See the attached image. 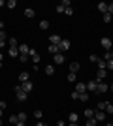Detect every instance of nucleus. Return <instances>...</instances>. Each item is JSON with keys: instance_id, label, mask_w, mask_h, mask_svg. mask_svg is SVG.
<instances>
[{"instance_id": "nucleus-16", "label": "nucleus", "mask_w": 113, "mask_h": 126, "mask_svg": "<svg viewBox=\"0 0 113 126\" xmlns=\"http://www.w3.org/2000/svg\"><path fill=\"white\" fill-rule=\"evenodd\" d=\"M8 55H10L11 58L19 57V49H17V47H10V51H8Z\"/></svg>"}, {"instance_id": "nucleus-20", "label": "nucleus", "mask_w": 113, "mask_h": 126, "mask_svg": "<svg viewBox=\"0 0 113 126\" xmlns=\"http://www.w3.org/2000/svg\"><path fill=\"white\" fill-rule=\"evenodd\" d=\"M98 70H106V66H108V62H106V60H104V58H98Z\"/></svg>"}, {"instance_id": "nucleus-13", "label": "nucleus", "mask_w": 113, "mask_h": 126, "mask_svg": "<svg viewBox=\"0 0 113 126\" xmlns=\"http://www.w3.org/2000/svg\"><path fill=\"white\" fill-rule=\"evenodd\" d=\"M108 77V70H98L96 72V79L98 81H102V79H106Z\"/></svg>"}, {"instance_id": "nucleus-22", "label": "nucleus", "mask_w": 113, "mask_h": 126, "mask_svg": "<svg viewBox=\"0 0 113 126\" xmlns=\"http://www.w3.org/2000/svg\"><path fill=\"white\" fill-rule=\"evenodd\" d=\"M8 45H10V47H19V43H17L15 38H10V40H8Z\"/></svg>"}, {"instance_id": "nucleus-58", "label": "nucleus", "mask_w": 113, "mask_h": 126, "mask_svg": "<svg viewBox=\"0 0 113 126\" xmlns=\"http://www.w3.org/2000/svg\"><path fill=\"white\" fill-rule=\"evenodd\" d=\"M111 124H113V122H111Z\"/></svg>"}, {"instance_id": "nucleus-38", "label": "nucleus", "mask_w": 113, "mask_h": 126, "mask_svg": "<svg viewBox=\"0 0 113 126\" xmlns=\"http://www.w3.org/2000/svg\"><path fill=\"white\" fill-rule=\"evenodd\" d=\"M72 100H79V92H75V90H74V92H72Z\"/></svg>"}, {"instance_id": "nucleus-9", "label": "nucleus", "mask_w": 113, "mask_h": 126, "mask_svg": "<svg viewBox=\"0 0 113 126\" xmlns=\"http://www.w3.org/2000/svg\"><path fill=\"white\" fill-rule=\"evenodd\" d=\"M94 119H96V122H104L106 121V113H104V111H94Z\"/></svg>"}, {"instance_id": "nucleus-51", "label": "nucleus", "mask_w": 113, "mask_h": 126, "mask_svg": "<svg viewBox=\"0 0 113 126\" xmlns=\"http://www.w3.org/2000/svg\"><path fill=\"white\" fill-rule=\"evenodd\" d=\"M2 60H4V55H2V53H0V62H2Z\"/></svg>"}, {"instance_id": "nucleus-8", "label": "nucleus", "mask_w": 113, "mask_h": 126, "mask_svg": "<svg viewBox=\"0 0 113 126\" xmlns=\"http://www.w3.org/2000/svg\"><path fill=\"white\" fill-rule=\"evenodd\" d=\"M64 55H62V53H57V55H53V62L55 64H64Z\"/></svg>"}, {"instance_id": "nucleus-15", "label": "nucleus", "mask_w": 113, "mask_h": 126, "mask_svg": "<svg viewBox=\"0 0 113 126\" xmlns=\"http://www.w3.org/2000/svg\"><path fill=\"white\" fill-rule=\"evenodd\" d=\"M19 81H21V83H27V81H30V77H28L27 72H21V74H19Z\"/></svg>"}, {"instance_id": "nucleus-54", "label": "nucleus", "mask_w": 113, "mask_h": 126, "mask_svg": "<svg viewBox=\"0 0 113 126\" xmlns=\"http://www.w3.org/2000/svg\"><path fill=\"white\" fill-rule=\"evenodd\" d=\"M2 111H4V109H0V119H2Z\"/></svg>"}, {"instance_id": "nucleus-27", "label": "nucleus", "mask_w": 113, "mask_h": 126, "mask_svg": "<svg viewBox=\"0 0 113 126\" xmlns=\"http://www.w3.org/2000/svg\"><path fill=\"white\" fill-rule=\"evenodd\" d=\"M0 42H8V34H6V30H0Z\"/></svg>"}, {"instance_id": "nucleus-57", "label": "nucleus", "mask_w": 113, "mask_h": 126, "mask_svg": "<svg viewBox=\"0 0 113 126\" xmlns=\"http://www.w3.org/2000/svg\"><path fill=\"white\" fill-rule=\"evenodd\" d=\"M0 126H2V119H0Z\"/></svg>"}, {"instance_id": "nucleus-23", "label": "nucleus", "mask_w": 113, "mask_h": 126, "mask_svg": "<svg viewBox=\"0 0 113 126\" xmlns=\"http://www.w3.org/2000/svg\"><path fill=\"white\" fill-rule=\"evenodd\" d=\"M94 117V109H85V119H92Z\"/></svg>"}, {"instance_id": "nucleus-31", "label": "nucleus", "mask_w": 113, "mask_h": 126, "mask_svg": "<svg viewBox=\"0 0 113 126\" xmlns=\"http://www.w3.org/2000/svg\"><path fill=\"white\" fill-rule=\"evenodd\" d=\"M17 122H19L17 115H11V117H10V124H17Z\"/></svg>"}, {"instance_id": "nucleus-30", "label": "nucleus", "mask_w": 113, "mask_h": 126, "mask_svg": "<svg viewBox=\"0 0 113 126\" xmlns=\"http://www.w3.org/2000/svg\"><path fill=\"white\" fill-rule=\"evenodd\" d=\"M113 15H109V13H104V23H111Z\"/></svg>"}, {"instance_id": "nucleus-2", "label": "nucleus", "mask_w": 113, "mask_h": 126, "mask_svg": "<svg viewBox=\"0 0 113 126\" xmlns=\"http://www.w3.org/2000/svg\"><path fill=\"white\" fill-rule=\"evenodd\" d=\"M109 90V87L104 81H98V87H96V94H104V92H108Z\"/></svg>"}, {"instance_id": "nucleus-18", "label": "nucleus", "mask_w": 113, "mask_h": 126, "mask_svg": "<svg viewBox=\"0 0 113 126\" xmlns=\"http://www.w3.org/2000/svg\"><path fill=\"white\" fill-rule=\"evenodd\" d=\"M70 72L72 74H77V72H79V62H72L70 64Z\"/></svg>"}, {"instance_id": "nucleus-50", "label": "nucleus", "mask_w": 113, "mask_h": 126, "mask_svg": "<svg viewBox=\"0 0 113 126\" xmlns=\"http://www.w3.org/2000/svg\"><path fill=\"white\" fill-rule=\"evenodd\" d=\"M2 6H6V2H4V0H0V8H2Z\"/></svg>"}, {"instance_id": "nucleus-46", "label": "nucleus", "mask_w": 113, "mask_h": 126, "mask_svg": "<svg viewBox=\"0 0 113 126\" xmlns=\"http://www.w3.org/2000/svg\"><path fill=\"white\" fill-rule=\"evenodd\" d=\"M15 126H27V122H23V121H19V122H17Z\"/></svg>"}, {"instance_id": "nucleus-41", "label": "nucleus", "mask_w": 113, "mask_h": 126, "mask_svg": "<svg viewBox=\"0 0 113 126\" xmlns=\"http://www.w3.org/2000/svg\"><path fill=\"white\" fill-rule=\"evenodd\" d=\"M89 60H91V62H98V57H96V55H91V57H89Z\"/></svg>"}, {"instance_id": "nucleus-24", "label": "nucleus", "mask_w": 113, "mask_h": 126, "mask_svg": "<svg viewBox=\"0 0 113 126\" xmlns=\"http://www.w3.org/2000/svg\"><path fill=\"white\" fill-rule=\"evenodd\" d=\"M106 105H108V102H98V111H106Z\"/></svg>"}, {"instance_id": "nucleus-43", "label": "nucleus", "mask_w": 113, "mask_h": 126, "mask_svg": "<svg viewBox=\"0 0 113 126\" xmlns=\"http://www.w3.org/2000/svg\"><path fill=\"white\" fill-rule=\"evenodd\" d=\"M27 57L28 55H19V60H21V62H27Z\"/></svg>"}, {"instance_id": "nucleus-10", "label": "nucleus", "mask_w": 113, "mask_h": 126, "mask_svg": "<svg viewBox=\"0 0 113 126\" xmlns=\"http://www.w3.org/2000/svg\"><path fill=\"white\" fill-rule=\"evenodd\" d=\"M68 49H70V42H68V40H62V42L59 43V51L62 53V51H68Z\"/></svg>"}, {"instance_id": "nucleus-7", "label": "nucleus", "mask_w": 113, "mask_h": 126, "mask_svg": "<svg viewBox=\"0 0 113 126\" xmlns=\"http://www.w3.org/2000/svg\"><path fill=\"white\" fill-rule=\"evenodd\" d=\"M60 42H62V38H60L59 34H53V36H49V43H51V45H59Z\"/></svg>"}, {"instance_id": "nucleus-35", "label": "nucleus", "mask_w": 113, "mask_h": 126, "mask_svg": "<svg viewBox=\"0 0 113 126\" xmlns=\"http://www.w3.org/2000/svg\"><path fill=\"white\" fill-rule=\"evenodd\" d=\"M60 6H62V8H70V0H62V2H60Z\"/></svg>"}, {"instance_id": "nucleus-39", "label": "nucleus", "mask_w": 113, "mask_h": 126, "mask_svg": "<svg viewBox=\"0 0 113 126\" xmlns=\"http://www.w3.org/2000/svg\"><path fill=\"white\" fill-rule=\"evenodd\" d=\"M75 79H77V77H75V74H72V72H70V74H68V81H75Z\"/></svg>"}, {"instance_id": "nucleus-33", "label": "nucleus", "mask_w": 113, "mask_h": 126, "mask_svg": "<svg viewBox=\"0 0 113 126\" xmlns=\"http://www.w3.org/2000/svg\"><path fill=\"white\" fill-rule=\"evenodd\" d=\"M42 115H43V111H42V109H38V111H34V117H36L38 121H40V119H42Z\"/></svg>"}, {"instance_id": "nucleus-32", "label": "nucleus", "mask_w": 113, "mask_h": 126, "mask_svg": "<svg viewBox=\"0 0 113 126\" xmlns=\"http://www.w3.org/2000/svg\"><path fill=\"white\" fill-rule=\"evenodd\" d=\"M17 119H19V121H23V122H25V121H27V113H23V111H21V113L17 115Z\"/></svg>"}, {"instance_id": "nucleus-25", "label": "nucleus", "mask_w": 113, "mask_h": 126, "mask_svg": "<svg viewBox=\"0 0 113 126\" xmlns=\"http://www.w3.org/2000/svg\"><path fill=\"white\" fill-rule=\"evenodd\" d=\"M77 121H79L77 113H74V111H72V113H70V122H77Z\"/></svg>"}, {"instance_id": "nucleus-55", "label": "nucleus", "mask_w": 113, "mask_h": 126, "mask_svg": "<svg viewBox=\"0 0 113 126\" xmlns=\"http://www.w3.org/2000/svg\"><path fill=\"white\" fill-rule=\"evenodd\" d=\"M109 89H111V90H113V83H111V87H109Z\"/></svg>"}, {"instance_id": "nucleus-29", "label": "nucleus", "mask_w": 113, "mask_h": 126, "mask_svg": "<svg viewBox=\"0 0 113 126\" xmlns=\"http://www.w3.org/2000/svg\"><path fill=\"white\" fill-rule=\"evenodd\" d=\"M6 6H8L10 10H13V8L17 6V2H15V0H10V2H6Z\"/></svg>"}, {"instance_id": "nucleus-47", "label": "nucleus", "mask_w": 113, "mask_h": 126, "mask_svg": "<svg viewBox=\"0 0 113 126\" xmlns=\"http://www.w3.org/2000/svg\"><path fill=\"white\" fill-rule=\"evenodd\" d=\"M57 126H66V124H64V121H59V122H57Z\"/></svg>"}, {"instance_id": "nucleus-34", "label": "nucleus", "mask_w": 113, "mask_h": 126, "mask_svg": "<svg viewBox=\"0 0 113 126\" xmlns=\"http://www.w3.org/2000/svg\"><path fill=\"white\" fill-rule=\"evenodd\" d=\"M79 100H81V102H87V100H89V94H87V92H83V94H79Z\"/></svg>"}, {"instance_id": "nucleus-12", "label": "nucleus", "mask_w": 113, "mask_h": 126, "mask_svg": "<svg viewBox=\"0 0 113 126\" xmlns=\"http://www.w3.org/2000/svg\"><path fill=\"white\" fill-rule=\"evenodd\" d=\"M17 49H19V55H28V51H30V47H28L27 43H21Z\"/></svg>"}, {"instance_id": "nucleus-49", "label": "nucleus", "mask_w": 113, "mask_h": 126, "mask_svg": "<svg viewBox=\"0 0 113 126\" xmlns=\"http://www.w3.org/2000/svg\"><path fill=\"white\" fill-rule=\"evenodd\" d=\"M0 30H4V23L0 21Z\"/></svg>"}, {"instance_id": "nucleus-17", "label": "nucleus", "mask_w": 113, "mask_h": 126, "mask_svg": "<svg viewBox=\"0 0 113 126\" xmlns=\"http://www.w3.org/2000/svg\"><path fill=\"white\" fill-rule=\"evenodd\" d=\"M34 15H36V11H34L32 8H27V10H25V17H28V19H32Z\"/></svg>"}, {"instance_id": "nucleus-6", "label": "nucleus", "mask_w": 113, "mask_h": 126, "mask_svg": "<svg viewBox=\"0 0 113 126\" xmlns=\"http://www.w3.org/2000/svg\"><path fill=\"white\" fill-rule=\"evenodd\" d=\"M28 57L32 58V62H34V64H38V62H40V55H38V51H36V49H30V51H28Z\"/></svg>"}, {"instance_id": "nucleus-45", "label": "nucleus", "mask_w": 113, "mask_h": 126, "mask_svg": "<svg viewBox=\"0 0 113 126\" xmlns=\"http://www.w3.org/2000/svg\"><path fill=\"white\" fill-rule=\"evenodd\" d=\"M6 107H8V104H6V102H0V109H6Z\"/></svg>"}, {"instance_id": "nucleus-5", "label": "nucleus", "mask_w": 113, "mask_h": 126, "mask_svg": "<svg viewBox=\"0 0 113 126\" xmlns=\"http://www.w3.org/2000/svg\"><path fill=\"white\" fill-rule=\"evenodd\" d=\"M32 89H34V85H32V81H27V83H21V90H25V92H32Z\"/></svg>"}, {"instance_id": "nucleus-26", "label": "nucleus", "mask_w": 113, "mask_h": 126, "mask_svg": "<svg viewBox=\"0 0 113 126\" xmlns=\"http://www.w3.org/2000/svg\"><path fill=\"white\" fill-rule=\"evenodd\" d=\"M40 28H42V30H47L49 28V21H40Z\"/></svg>"}, {"instance_id": "nucleus-56", "label": "nucleus", "mask_w": 113, "mask_h": 126, "mask_svg": "<svg viewBox=\"0 0 113 126\" xmlns=\"http://www.w3.org/2000/svg\"><path fill=\"white\" fill-rule=\"evenodd\" d=\"M0 70H2V62H0Z\"/></svg>"}, {"instance_id": "nucleus-21", "label": "nucleus", "mask_w": 113, "mask_h": 126, "mask_svg": "<svg viewBox=\"0 0 113 126\" xmlns=\"http://www.w3.org/2000/svg\"><path fill=\"white\" fill-rule=\"evenodd\" d=\"M49 53H51V55H57V53H60V51H59V45H51V43H49Z\"/></svg>"}, {"instance_id": "nucleus-19", "label": "nucleus", "mask_w": 113, "mask_h": 126, "mask_svg": "<svg viewBox=\"0 0 113 126\" xmlns=\"http://www.w3.org/2000/svg\"><path fill=\"white\" fill-rule=\"evenodd\" d=\"M45 74H47V75L55 74V64H47V66H45Z\"/></svg>"}, {"instance_id": "nucleus-53", "label": "nucleus", "mask_w": 113, "mask_h": 126, "mask_svg": "<svg viewBox=\"0 0 113 126\" xmlns=\"http://www.w3.org/2000/svg\"><path fill=\"white\" fill-rule=\"evenodd\" d=\"M109 57H111V60H113V51H109Z\"/></svg>"}, {"instance_id": "nucleus-52", "label": "nucleus", "mask_w": 113, "mask_h": 126, "mask_svg": "<svg viewBox=\"0 0 113 126\" xmlns=\"http://www.w3.org/2000/svg\"><path fill=\"white\" fill-rule=\"evenodd\" d=\"M70 126H77V122H70Z\"/></svg>"}, {"instance_id": "nucleus-14", "label": "nucleus", "mask_w": 113, "mask_h": 126, "mask_svg": "<svg viewBox=\"0 0 113 126\" xmlns=\"http://www.w3.org/2000/svg\"><path fill=\"white\" fill-rule=\"evenodd\" d=\"M96 8H98V11H100V13H108V4H106V2H100Z\"/></svg>"}, {"instance_id": "nucleus-40", "label": "nucleus", "mask_w": 113, "mask_h": 126, "mask_svg": "<svg viewBox=\"0 0 113 126\" xmlns=\"http://www.w3.org/2000/svg\"><path fill=\"white\" fill-rule=\"evenodd\" d=\"M106 70H111V72H113V60H108V66H106Z\"/></svg>"}, {"instance_id": "nucleus-4", "label": "nucleus", "mask_w": 113, "mask_h": 126, "mask_svg": "<svg viewBox=\"0 0 113 126\" xmlns=\"http://www.w3.org/2000/svg\"><path fill=\"white\" fill-rule=\"evenodd\" d=\"M100 43H102V47L106 49V51H111V38H102Z\"/></svg>"}, {"instance_id": "nucleus-37", "label": "nucleus", "mask_w": 113, "mask_h": 126, "mask_svg": "<svg viewBox=\"0 0 113 126\" xmlns=\"http://www.w3.org/2000/svg\"><path fill=\"white\" fill-rule=\"evenodd\" d=\"M106 111H108V113H113V104H108V105H106Z\"/></svg>"}, {"instance_id": "nucleus-28", "label": "nucleus", "mask_w": 113, "mask_h": 126, "mask_svg": "<svg viewBox=\"0 0 113 126\" xmlns=\"http://www.w3.org/2000/svg\"><path fill=\"white\" fill-rule=\"evenodd\" d=\"M98 122H96V119L92 117V119H87V126H96Z\"/></svg>"}, {"instance_id": "nucleus-1", "label": "nucleus", "mask_w": 113, "mask_h": 126, "mask_svg": "<svg viewBox=\"0 0 113 126\" xmlns=\"http://www.w3.org/2000/svg\"><path fill=\"white\" fill-rule=\"evenodd\" d=\"M15 92H17V100H19V102H25V100L28 98L27 92H25V90H21V85H17V87H15Z\"/></svg>"}, {"instance_id": "nucleus-42", "label": "nucleus", "mask_w": 113, "mask_h": 126, "mask_svg": "<svg viewBox=\"0 0 113 126\" xmlns=\"http://www.w3.org/2000/svg\"><path fill=\"white\" fill-rule=\"evenodd\" d=\"M108 13H109V15H113V4H108Z\"/></svg>"}, {"instance_id": "nucleus-48", "label": "nucleus", "mask_w": 113, "mask_h": 126, "mask_svg": "<svg viewBox=\"0 0 113 126\" xmlns=\"http://www.w3.org/2000/svg\"><path fill=\"white\" fill-rule=\"evenodd\" d=\"M36 126H47V124H45V122H42V121H40V122H38Z\"/></svg>"}, {"instance_id": "nucleus-3", "label": "nucleus", "mask_w": 113, "mask_h": 126, "mask_svg": "<svg viewBox=\"0 0 113 126\" xmlns=\"http://www.w3.org/2000/svg\"><path fill=\"white\" fill-rule=\"evenodd\" d=\"M96 87H98V79L87 81V90H89V92H94V94H96Z\"/></svg>"}, {"instance_id": "nucleus-36", "label": "nucleus", "mask_w": 113, "mask_h": 126, "mask_svg": "<svg viewBox=\"0 0 113 126\" xmlns=\"http://www.w3.org/2000/svg\"><path fill=\"white\" fill-rule=\"evenodd\" d=\"M64 13H66V15H74V10H72V6H70V8H66Z\"/></svg>"}, {"instance_id": "nucleus-44", "label": "nucleus", "mask_w": 113, "mask_h": 126, "mask_svg": "<svg viewBox=\"0 0 113 126\" xmlns=\"http://www.w3.org/2000/svg\"><path fill=\"white\" fill-rule=\"evenodd\" d=\"M57 13H64V8H62V6H60V4L57 6Z\"/></svg>"}, {"instance_id": "nucleus-11", "label": "nucleus", "mask_w": 113, "mask_h": 126, "mask_svg": "<svg viewBox=\"0 0 113 126\" xmlns=\"http://www.w3.org/2000/svg\"><path fill=\"white\" fill-rule=\"evenodd\" d=\"M75 92H79V94H83V92H87V85L85 83H75Z\"/></svg>"}]
</instances>
